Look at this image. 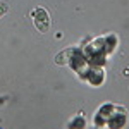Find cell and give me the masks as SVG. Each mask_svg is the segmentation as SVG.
Returning a JSON list of instances; mask_svg holds the SVG:
<instances>
[{
  "instance_id": "obj_1",
  "label": "cell",
  "mask_w": 129,
  "mask_h": 129,
  "mask_svg": "<svg viewBox=\"0 0 129 129\" xmlns=\"http://www.w3.org/2000/svg\"><path fill=\"white\" fill-rule=\"evenodd\" d=\"M33 17H35V26L40 33H47L50 28V16L45 9H36L33 12Z\"/></svg>"
},
{
  "instance_id": "obj_2",
  "label": "cell",
  "mask_w": 129,
  "mask_h": 129,
  "mask_svg": "<svg viewBox=\"0 0 129 129\" xmlns=\"http://www.w3.org/2000/svg\"><path fill=\"white\" fill-rule=\"evenodd\" d=\"M7 12H9V5H7L5 2H0V17H2V16H5Z\"/></svg>"
}]
</instances>
